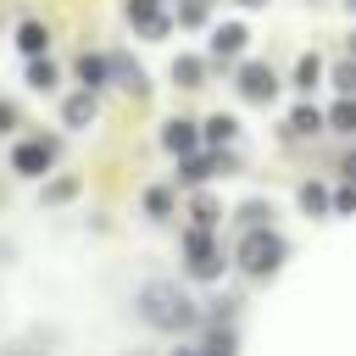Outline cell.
<instances>
[{
    "label": "cell",
    "mask_w": 356,
    "mask_h": 356,
    "mask_svg": "<svg viewBox=\"0 0 356 356\" xmlns=\"http://www.w3.org/2000/svg\"><path fill=\"white\" fill-rule=\"evenodd\" d=\"M134 312H139L150 328H161V334H189V328L200 323V306H195L178 284H167V278L145 284V289L134 295Z\"/></svg>",
    "instance_id": "6da1fadb"
},
{
    "label": "cell",
    "mask_w": 356,
    "mask_h": 356,
    "mask_svg": "<svg viewBox=\"0 0 356 356\" xmlns=\"http://www.w3.org/2000/svg\"><path fill=\"white\" fill-rule=\"evenodd\" d=\"M284 256H289V245H284V234H278L273 222H261V228H245V239H239V250H234V261H239L250 278H267V273H278V267H284Z\"/></svg>",
    "instance_id": "7a4b0ae2"
},
{
    "label": "cell",
    "mask_w": 356,
    "mask_h": 356,
    "mask_svg": "<svg viewBox=\"0 0 356 356\" xmlns=\"http://www.w3.org/2000/svg\"><path fill=\"white\" fill-rule=\"evenodd\" d=\"M184 261H189V278H217L222 273V245L211 239V228H184Z\"/></svg>",
    "instance_id": "3957f363"
},
{
    "label": "cell",
    "mask_w": 356,
    "mask_h": 356,
    "mask_svg": "<svg viewBox=\"0 0 356 356\" xmlns=\"http://www.w3.org/2000/svg\"><path fill=\"white\" fill-rule=\"evenodd\" d=\"M50 161H56V139H22V145L11 150V167H17L22 178H44Z\"/></svg>",
    "instance_id": "277c9868"
},
{
    "label": "cell",
    "mask_w": 356,
    "mask_h": 356,
    "mask_svg": "<svg viewBox=\"0 0 356 356\" xmlns=\"http://www.w3.org/2000/svg\"><path fill=\"white\" fill-rule=\"evenodd\" d=\"M234 83H239L245 100H273V95H278V72H273L267 61H245V67L234 72Z\"/></svg>",
    "instance_id": "5b68a950"
},
{
    "label": "cell",
    "mask_w": 356,
    "mask_h": 356,
    "mask_svg": "<svg viewBox=\"0 0 356 356\" xmlns=\"http://www.w3.org/2000/svg\"><path fill=\"white\" fill-rule=\"evenodd\" d=\"M128 22L139 28V33H150V39H161L172 22L161 17V0H128Z\"/></svg>",
    "instance_id": "8992f818"
},
{
    "label": "cell",
    "mask_w": 356,
    "mask_h": 356,
    "mask_svg": "<svg viewBox=\"0 0 356 356\" xmlns=\"http://www.w3.org/2000/svg\"><path fill=\"white\" fill-rule=\"evenodd\" d=\"M323 128H328V117H323L312 100H300V106L289 111V122H284V134H289V139H312V134H323Z\"/></svg>",
    "instance_id": "52a82bcc"
},
{
    "label": "cell",
    "mask_w": 356,
    "mask_h": 356,
    "mask_svg": "<svg viewBox=\"0 0 356 356\" xmlns=\"http://www.w3.org/2000/svg\"><path fill=\"white\" fill-rule=\"evenodd\" d=\"M161 145H167L172 156H189V150L200 145V128L184 122V117H167V122H161Z\"/></svg>",
    "instance_id": "ba28073f"
},
{
    "label": "cell",
    "mask_w": 356,
    "mask_h": 356,
    "mask_svg": "<svg viewBox=\"0 0 356 356\" xmlns=\"http://www.w3.org/2000/svg\"><path fill=\"white\" fill-rule=\"evenodd\" d=\"M245 39H250V33H245V22H217V28H211V56H217V61H228V56H239V50H245Z\"/></svg>",
    "instance_id": "9c48e42d"
},
{
    "label": "cell",
    "mask_w": 356,
    "mask_h": 356,
    "mask_svg": "<svg viewBox=\"0 0 356 356\" xmlns=\"http://www.w3.org/2000/svg\"><path fill=\"white\" fill-rule=\"evenodd\" d=\"M95 111H100V106H95V89H78V95L61 100V122H67V128H89Z\"/></svg>",
    "instance_id": "30bf717a"
},
{
    "label": "cell",
    "mask_w": 356,
    "mask_h": 356,
    "mask_svg": "<svg viewBox=\"0 0 356 356\" xmlns=\"http://www.w3.org/2000/svg\"><path fill=\"white\" fill-rule=\"evenodd\" d=\"M106 61H111V78H117V83H122L134 100H145V95H150V78H145V72H139L128 56H106Z\"/></svg>",
    "instance_id": "8fae6325"
},
{
    "label": "cell",
    "mask_w": 356,
    "mask_h": 356,
    "mask_svg": "<svg viewBox=\"0 0 356 356\" xmlns=\"http://www.w3.org/2000/svg\"><path fill=\"white\" fill-rule=\"evenodd\" d=\"M200 356H239V339H234V328L211 323V328H206V339H200Z\"/></svg>",
    "instance_id": "7c38bea8"
},
{
    "label": "cell",
    "mask_w": 356,
    "mask_h": 356,
    "mask_svg": "<svg viewBox=\"0 0 356 356\" xmlns=\"http://www.w3.org/2000/svg\"><path fill=\"white\" fill-rule=\"evenodd\" d=\"M17 50H22V56H44V50H50V28H44V22H22V28H17Z\"/></svg>",
    "instance_id": "4fadbf2b"
},
{
    "label": "cell",
    "mask_w": 356,
    "mask_h": 356,
    "mask_svg": "<svg viewBox=\"0 0 356 356\" xmlns=\"http://www.w3.org/2000/svg\"><path fill=\"white\" fill-rule=\"evenodd\" d=\"M106 78H111V61H106V56H89V50H83V56H78V83H83V89H100Z\"/></svg>",
    "instance_id": "5bb4252c"
},
{
    "label": "cell",
    "mask_w": 356,
    "mask_h": 356,
    "mask_svg": "<svg viewBox=\"0 0 356 356\" xmlns=\"http://www.w3.org/2000/svg\"><path fill=\"white\" fill-rule=\"evenodd\" d=\"M211 167H217V156H195V150H189V156H184V172H178V184H184V189H200V184L211 178Z\"/></svg>",
    "instance_id": "9a60e30c"
},
{
    "label": "cell",
    "mask_w": 356,
    "mask_h": 356,
    "mask_svg": "<svg viewBox=\"0 0 356 356\" xmlns=\"http://www.w3.org/2000/svg\"><path fill=\"white\" fill-rule=\"evenodd\" d=\"M145 211H150L156 222H167V217H172V189H167V184H150V189H145Z\"/></svg>",
    "instance_id": "2e32d148"
},
{
    "label": "cell",
    "mask_w": 356,
    "mask_h": 356,
    "mask_svg": "<svg viewBox=\"0 0 356 356\" xmlns=\"http://www.w3.org/2000/svg\"><path fill=\"white\" fill-rule=\"evenodd\" d=\"M234 217H239V228H261V222H273V200H261V195H256V200H245Z\"/></svg>",
    "instance_id": "e0dca14e"
},
{
    "label": "cell",
    "mask_w": 356,
    "mask_h": 356,
    "mask_svg": "<svg viewBox=\"0 0 356 356\" xmlns=\"http://www.w3.org/2000/svg\"><path fill=\"white\" fill-rule=\"evenodd\" d=\"M328 128L334 134H356V95H339V106L328 111Z\"/></svg>",
    "instance_id": "ac0fdd59"
},
{
    "label": "cell",
    "mask_w": 356,
    "mask_h": 356,
    "mask_svg": "<svg viewBox=\"0 0 356 356\" xmlns=\"http://www.w3.org/2000/svg\"><path fill=\"white\" fill-rule=\"evenodd\" d=\"M200 78H206V67H200L195 56H178V61H172V83H184V89H200Z\"/></svg>",
    "instance_id": "d6986e66"
},
{
    "label": "cell",
    "mask_w": 356,
    "mask_h": 356,
    "mask_svg": "<svg viewBox=\"0 0 356 356\" xmlns=\"http://www.w3.org/2000/svg\"><path fill=\"white\" fill-rule=\"evenodd\" d=\"M200 134H206V145H228V139H234V134H239V122H234V117H228V111H217V117H211V122H206V128H200Z\"/></svg>",
    "instance_id": "ffe728a7"
},
{
    "label": "cell",
    "mask_w": 356,
    "mask_h": 356,
    "mask_svg": "<svg viewBox=\"0 0 356 356\" xmlns=\"http://www.w3.org/2000/svg\"><path fill=\"white\" fill-rule=\"evenodd\" d=\"M78 189H83L78 178H56V184H44V189H39V200H44V206H67Z\"/></svg>",
    "instance_id": "44dd1931"
},
{
    "label": "cell",
    "mask_w": 356,
    "mask_h": 356,
    "mask_svg": "<svg viewBox=\"0 0 356 356\" xmlns=\"http://www.w3.org/2000/svg\"><path fill=\"white\" fill-rule=\"evenodd\" d=\"M28 83H33V89H56V67H50V56H28Z\"/></svg>",
    "instance_id": "7402d4cb"
},
{
    "label": "cell",
    "mask_w": 356,
    "mask_h": 356,
    "mask_svg": "<svg viewBox=\"0 0 356 356\" xmlns=\"http://www.w3.org/2000/svg\"><path fill=\"white\" fill-rule=\"evenodd\" d=\"M328 206H334V200H328V189H323V184H300V211H312V217H317V211H328Z\"/></svg>",
    "instance_id": "603a6c76"
},
{
    "label": "cell",
    "mask_w": 356,
    "mask_h": 356,
    "mask_svg": "<svg viewBox=\"0 0 356 356\" xmlns=\"http://www.w3.org/2000/svg\"><path fill=\"white\" fill-rule=\"evenodd\" d=\"M317 78H323V61H317V56H300V61H295V83H300V89H317Z\"/></svg>",
    "instance_id": "cb8c5ba5"
},
{
    "label": "cell",
    "mask_w": 356,
    "mask_h": 356,
    "mask_svg": "<svg viewBox=\"0 0 356 356\" xmlns=\"http://www.w3.org/2000/svg\"><path fill=\"white\" fill-rule=\"evenodd\" d=\"M334 89H339V95H356V56H345V61L334 67Z\"/></svg>",
    "instance_id": "d4e9b609"
},
{
    "label": "cell",
    "mask_w": 356,
    "mask_h": 356,
    "mask_svg": "<svg viewBox=\"0 0 356 356\" xmlns=\"http://www.w3.org/2000/svg\"><path fill=\"white\" fill-rule=\"evenodd\" d=\"M217 211H222V206H217L211 195H195V222H200V228H211V222H217Z\"/></svg>",
    "instance_id": "484cf974"
},
{
    "label": "cell",
    "mask_w": 356,
    "mask_h": 356,
    "mask_svg": "<svg viewBox=\"0 0 356 356\" xmlns=\"http://www.w3.org/2000/svg\"><path fill=\"white\" fill-rule=\"evenodd\" d=\"M178 22H184V28H200V22H206V0H184V6H178Z\"/></svg>",
    "instance_id": "4316f807"
},
{
    "label": "cell",
    "mask_w": 356,
    "mask_h": 356,
    "mask_svg": "<svg viewBox=\"0 0 356 356\" xmlns=\"http://www.w3.org/2000/svg\"><path fill=\"white\" fill-rule=\"evenodd\" d=\"M334 206H339V211H356V184H345V189L334 195Z\"/></svg>",
    "instance_id": "83f0119b"
},
{
    "label": "cell",
    "mask_w": 356,
    "mask_h": 356,
    "mask_svg": "<svg viewBox=\"0 0 356 356\" xmlns=\"http://www.w3.org/2000/svg\"><path fill=\"white\" fill-rule=\"evenodd\" d=\"M0 128H17V111H11L6 100H0Z\"/></svg>",
    "instance_id": "f1b7e54d"
},
{
    "label": "cell",
    "mask_w": 356,
    "mask_h": 356,
    "mask_svg": "<svg viewBox=\"0 0 356 356\" xmlns=\"http://www.w3.org/2000/svg\"><path fill=\"white\" fill-rule=\"evenodd\" d=\"M345 178H350V184H356V150H350V156H345Z\"/></svg>",
    "instance_id": "f546056e"
},
{
    "label": "cell",
    "mask_w": 356,
    "mask_h": 356,
    "mask_svg": "<svg viewBox=\"0 0 356 356\" xmlns=\"http://www.w3.org/2000/svg\"><path fill=\"white\" fill-rule=\"evenodd\" d=\"M239 6H245V11H256V6H267V0H239Z\"/></svg>",
    "instance_id": "4dcf8cb0"
},
{
    "label": "cell",
    "mask_w": 356,
    "mask_h": 356,
    "mask_svg": "<svg viewBox=\"0 0 356 356\" xmlns=\"http://www.w3.org/2000/svg\"><path fill=\"white\" fill-rule=\"evenodd\" d=\"M172 356H200V350H195V345H184V350H172Z\"/></svg>",
    "instance_id": "1f68e13d"
},
{
    "label": "cell",
    "mask_w": 356,
    "mask_h": 356,
    "mask_svg": "<svg viewBox=\"0 0 356 356\" xmlns=\"http://www.w3.org/2000/svg\"><path fill=\"white\" fill-rule=\"evenodd\" d=\"M350 56H356V33H350Z\"/></svg>",
    "instance_id": "d6a6232c"
},
{
    "label": "cell",
    "mask_w": 356,
    "mask_h": 356,
    "mask_svg": "<svg viewBox=\"0 0 356 356\" xmlns=\"http://www.w3.org/2000/svg\"><path fill=\"white\" fill-rule=\"evenodd\" d=\"M345 6H350V11H356V0H345Z\"/></svg>",
    "instance_id": "836d02e7"
}]
</instances>
